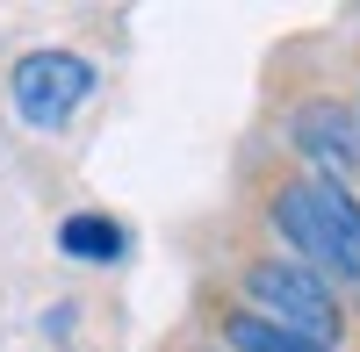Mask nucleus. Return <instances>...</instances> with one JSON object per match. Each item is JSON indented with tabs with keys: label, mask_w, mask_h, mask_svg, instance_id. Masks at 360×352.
Segmentation results:
<instances>
[{
	"label": "nucleus",
	"mask_w": 360,
	"mask_h": 352,
	"mask_svg": "<svg viewBox=\"0 0 360 352\" xmlns=\"http://www.w3.org/2000/svg\"><path fill=\"white\" fill-rule=\"evenodd\" d=\"M259 223H266L281 259L310 266L317 280H332L360 316V194L353 187H332L317 172L281 165L259 187Z\"/></svg>",
	"instance_id": "1"
},
{
	"label": "nucleus",
	"mask_w": 360,
	"mask_h": 352,
	"mask_svg": "<svg viewBox=\"0 0 360 352\" xmlns=\"http://www.w3.org/2000/svg\"><path fill=\"white\" fill-rule=\"evenodd\" d=\"M231 302L238 309H252L266 316V324H281L295 338H317V345H332V352H353V302L339 295L332 280H317L310 266H295V259H281L274 245L266 252H245L231 266Z\"/></svg>",
	"instance_id": "2"
},
{
	"label": "nucleus",
	"mask_w": 360,
	"mask_h": 352,
	"mask_svg": "<svg viewBox=\"0 0 360 352\" xmlns=\"http://www.w3.org/2000/svg\"><path fill=\"white\" fill-rule=\"evenodd\" d=\"M101 101V57L79 43H29L8 57V115L29 137H65Z\"/></svg>",
	"instance_id": "3"
},
{
	"label": "nucleus",
	"mask_w": 360,
	"mask_h": 352,
	"mask_svg": "<svg viewBox=\"0 0 360 352\" xmlns=\"http://www.w3.org/2000/svg\"><path fill=\"white\" fill-rule=\"evenodd\" d=\"M274 137H281V151H288L295 172H317V180L360 194V115H353L346 94H303V101H288Z\"/></svg>",
	"instance_id": "4"
},
{
	"label": "nucleus",
	"mask_w": 360,
	"mask_h": 352,
	"mask_svg": "<svg viewBox=\"0 0 360 352\" xmlns=\"http://www.w3.org/2000/svg\"><path fill=\"white\" fill-rule=\"evenodd\" d=\"M51 245H58V259H72V266L108 273V266H130L137 230L115 216V209H65V216H58V230H51Z\"/></svg>",
	"instance_id": "5"
},
{
	"label": "nucleus",
	"mask_w": 360,
	"mask_h": 352,
	"mask_svg": "<svg viewBox=\"0 0 360 352\" xmlns=\"http://www.w3.org/2000/svg\"><path fill=\"white\" fill-rule=\"evenodd\" d=\"M217 345H231V352H332V345H317V338H295L281 324H266V316L238 309L231 295L217 302Z\"/></svg>",
	"instance_id": "6"
},
{
	"label": "nucleus",
	"mask_w": 360,
	"mask_h": 352,
	"mask_svg": "<svg viewBox=\"0 0 360 352\" xmlns=\"http://www.w3.org/2000/svg\"><path fill=\"white\" fill-rule=\"evenodd\" d=\"M37 338H44L51 352H65V345L79 338V302H72V295H58V302H44V309H37Z\"/></svg>",
	"instance_id": "7"
},
{
	"label": "nucleus",
	"mask_w": 360,
	"mask_h": 352,
	"mask_svg": "<svg viewBox=\"0 0 360 352\" xmlns=\"http://www.w3.org/2000/svg\"><path fill=\"white\" fill-rule=\"evenodd\" d=\"M180 352H231V345H217V338H202V345H180Z\"/></svg>",
	"instance_id": "8"
},
{
	"label": "nucleus",
	"mask_w": 360,
	"mask_h": 352,
	"mask_svg": "<svg viewBox=\"0 0 360 352\" xmlns=\"http://www.w3.org/2000/svg\"><path fill=\"white\" fill-rule=\"evenodd\" d=\"M346 101H353V115H360V79H353V94H346Z\"/></svg>",
	"instance_id": "9"
}]
</instances>
